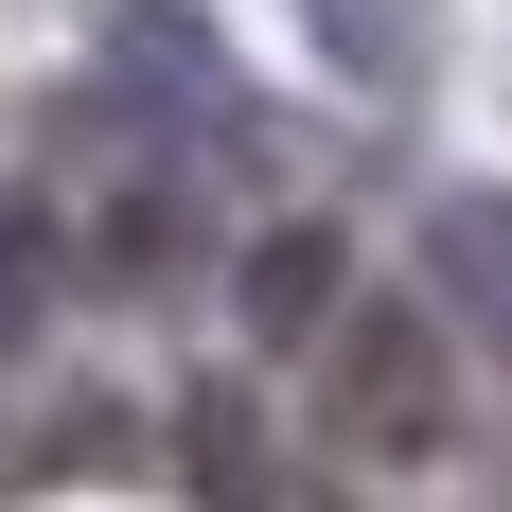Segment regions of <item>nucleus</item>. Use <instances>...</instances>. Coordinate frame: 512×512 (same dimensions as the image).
Wrapping results in <instances>:
<instances>
[{"label": "nucleus", "instance_id": "nucleus-1", "mask_svg": "<svg viewBox=\"0 0 512 512\" xmlns=\"http://www.w3.org/2000/svg\"><path fill=\"white\" fill-rule=\"evenodd\" d=\"M53 230H71V283H124V301H142V283H177V265L212 248V159L71 106V142H53Z\"/></svg>", "mask_w": 512, "mask_h": 512}, {"label": "nucleus", "instance_id": "nucleus-2", "mask_svg": "<svg viewBox=\"0 0 512 512\" xmlns=\"http://www.w3.org/2000/svg\"><path fill=\"white\" fill-rule=\"evenodd\" d=\"M71 106H106V124H142V142H177V159H248V142H265L230 36L177 18V0H124V18L89 36V89H71Z\"/></svg>", "mask_w": 512, "mask_h": 512}, {"label": "nucleus", "instance_id": "nucleus-3", "mask_svg": "<svg viewBox=\"0 0 512 512\" xmlns=\"http://www.w3.org/2000/svg\"><path fill=\"white\" fill-rule=\"evenodd\" d=\"M318 424L354 442V460H442L460 407H442V336L407 301H354L336 318V354H318Z\"/></svg>", "mask_w": 512, "mask_h": 512}, {"label": "nucleus", "instance_id": "nucleus-4", "mask_svg": "<svg viewBox=\"0 0 512 512\" xmlns=\"http://www.w3.org/2000/svg\"><path fill=\"white\" fill-rule=\"evenodd\" d=\"M336 283H354V265H336V230H265V248L230 265V318L283 354V336H336Z\"/></svg>", "mask_w": 512, "mask_h": 512}, {"label": "nucleus", "instance_id": "nucleus-5", "mask_svg": "<svg viewBox=\"0 0 512 512\" xmlns=\"http://www.w3.org/2000/svg\"><path fill=\"white\" fill-rule=\"evenodd\" d=\"M424 265H442V301L477 318L512 354V195H442V230H424Z\"/></svg>", "mask_w": 512, "mask_h": 512}, {"label": "nucleus", "instance_id": "nucleus-6", "mask_svg": "<svg viewBox=\"0 0 512 512\" xmlns=\"http://www.w3.org/2000/svg\"><path fill=\"white\" fill-rule=\"evenodd\" d=\"M301 18H318V53H336L371 106H407V89H424V53H442V36H424V0H301Z\"/></svg>", "mask_w": 512, "mask_h": 512}, {"label": "nucleus", "instance_id": "nucleus-7", "mask_svg": "<svg viewBox=\"0 0 512 512\" xmlns=\"http://www.w3.org/2000/svg\"><path fill=\"white\" fill-rule=\"evenodd\" d=\"M53 301H71V230H53V195H0V354H18Z\"/></svg>", "mask_w": 512, "mask_h": 512}]
</instances>
